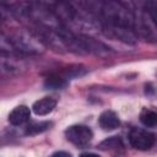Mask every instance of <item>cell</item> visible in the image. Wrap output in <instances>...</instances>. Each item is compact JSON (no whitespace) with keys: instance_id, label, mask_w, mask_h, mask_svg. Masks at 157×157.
Listing matches in <instances>:
<instances>
[{"instance_id":"cell-1","label":"cell","mask_w":157,"mask_h":157,"mask_svg":"<svg viewBox=\"0 0 157 157\" xmlns=\"http://www.w3.org/2000/svg\"><path fill=\"white\" fill-rule=\"evenodd\" d=\"M5 38L12 48L20 52L28 54H38L43 52V40L27 28L10 27L5 33Z\"/></svg>"},{"instance_id":"cell-2","label":"cell","mask_w":157,"mask_h":157,"mask_svg":"<svg viewBox=\"0 0 157 157\" xmlns=\"http://www.w3.org/2000/svg\"><path fill=\"white\" fill-rule=\"evenodd\" d=\"M155 141H156L155 134L145 129L132 128L131 131L129 132V142L136 150H140V151L150 150L155 145Z\"/></svg>"},{"instance_id":"cell-3","label":"cell","mask_w":157,"mask_h":157,"mask_svg":"<svg viewBox=\"0 0 157 157\" xmlns=\"http://www.w3.org/2000/svg\"><path fill=\"white\" fill-rule=\"evenodd\" d=\"M65 136L75 146L83 147L91 142L93 132L86 125H72L65 130Z\"/></svg>"},{"instance_id":"cell-4","label":"cell","mask_w":157,"mask_h":157,"mask_svg":"<svg viewBox=\"0 0 157 157\" xmlns=\"http://www.w3.org/2000/svg\"><path fill=\"white\" fill-rule=\"evenodd\" d=\"M56 105V101L53 97H43L36 101L32 105V110L36 115H47L54 110Z\"/></svg>"},{"instance_id":"cell-5","label":"cell","mask_w":157,"mask_h":157,"mask_svg":"<svg viewBox=\"0 0 157 157\" xmlns=\"http://www.w3.org/2000/svg\"><path fill=\"white\" fill-rule=\"evenodd\" d=\"M29 115H31V112L27 105H17L10 112L9 121H10V124L18 126V125H22L26 121H28Z\"/></svg>"},{"instance_id":"cell-6","label":"cell","mask_w":157,"mask_h":157,"mask_svg":"<svg viewBox=\"0 0 157 157\" xmlns=\"http://www.w3.org/2000/svg\"><path fill=\"white\" fill-rule=\"evenodd\" d=\"M98 123H99V126L103 129V130H114L117 129L119 125H120V119L118 117V114L113 110H104L99 118H98Z\"/></svg>"},{"instance_id":"cell-7","label":"cell","mask_w":157,"mask_h":157,"mask_svg":"<svg viewBox=\"0 0 157 157\" xmlns=\"http://www.w3.org/2000/svg\"><path fill=\"white\" fill-rule=\"evenodd\" d=\"M67 85V80L63 75H50L44 81V87L47 90H60Z\"/></svg>"},{"instance_id":"cell-8","label":"cell","mask_w":157,"mask_h":157,"mask_svg":"<svg viewBox=\"0 0 157 157\" xmlns=\"http://www.w3.org/2000/svg\"><path fill=\"white\" fill-rule=\"evenodd\" d=\"M140 121L146 126V128H155L157 124V114L156 112L144 108L140 113Z\"/></svg>"},{"instance_id":"cell-9","label":"cell","mask_w":157,"mask_h":157,"mask_svg":"<svg viewBox=\"0 0 157 157\" xmlns=\"http://www.w3.org/2000/svg\"><path fill=\"white\" fill-rule=\"evenodd\" d=\"M52 126L50 121H39V123H31L27 128H26V135H36V134H40L45 130H48Z\"/></svg>"},{"instance_id":"cell-10","label":"cell","mask_w":157,"mask_h":157,"mask_svg":"<svg viewBox=\"0 0 157 157\" xmlns=\"http://www.w3.org/2000/svg\"><path fill=\"white\" fill-rule=\"evenodd\" d=\"M121 147H123L121 140L117 136H112L99 144V148L103 151H113V150H119Z\"/></svg>"},{"instance_id":"cell-11","label":"cell","mask_w":157,"mask_h":157,"mask_svg":"<svg viewBox=\"0 0 157 157\" xmlns=\"http://www.w3.org/2000/svg\"><path fill=\"white\" fill-rule=\"evenodd\" d=\"M87 72V69H85L82 65H72L70 67H66V70L64 71V77L67 78H74L77 76H82Z\"/></svg>"},{"instance_id":"cell-12","label":"cell","mask_w":157,"mask_h":157,"mask_svg":"<svg viewBox=\"0 0 157 157\" xmlns=\"http://www.w3.org/2000/svg\"><path fill=\"white\" fill-rule=\"evenodd\" d=\"M50 157H72V156H71V153H69L66 151H56Z\"/></svg>"},{"instance_id":"cell-13","label":"cell","mask_w":157,"mask_h":157,"mask_svg":"<svg viewBox=\"0 0 157 157\" xmlns=\"http://www.w3.org/2000/svg\"><path fill=\"white\" fill-rule=\"evenodd\" d=\"M80 157H99V156H97L96 153H90V152H87V153H82Z\"/></svg>"}]
</instances>
